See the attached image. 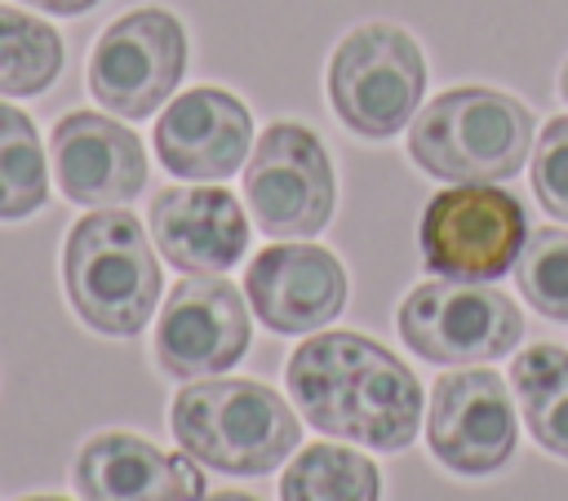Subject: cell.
<instances>
[{"mask_svg": "<svg viewBox=\"0 0 568 501\" xmlns=\"http://www.w3.org/2000/svg\"><path fill=\"white\" fill-rule=\"evenodd\" d=\"M280 501H382V470L355 448L302 443L280 474Z\"/></svg>", "mask_w": 568, "mask_h": 501, "instance_id": "cell-18", "label": "cell"}, {"mask_svg": "<svg viewBox=\"0 0 568 501\" xmlns=\"http://www.w3.org/2000/svg\"><path fill=\"white\" fill-rule=\"evenodd\" d=\"M18 4H27V9H40V13H49V18H80V13L98 9L102 0H18Z\"/></svg>", "mask_w": 568, "mask_h": 501, "instance_id": "cell-23", "label": "cell"}, {"mask_svg": "<svg viewBox=\"0 0 568 501\" xmlns=\"http://www.w3.org/2000/svg\"><path fill=\"white\" fill-rule=\"evenodd\" d=\"M515 288L537 315L568 324V231L564 226L528 231L524 253L515 262Z\"/></svg>", "mask_w": 568, "mask_h": 501, "instance_id": "cell-21", "label": "cell"}, {"mask_svg": "<svg viewBox=\"0 0 568 501\" xmlns=\"http://www.w3.org/2000/svg\"><path fill=\"white\" fill-rule=\"evenodd\" d=\"M80 501H200L204 474L191 452H164L133 430H98L71 461Z\"/></svg>", "mask_w": 568, "mask_h": 501, "instance_id": "cell-16", "label": "cell"}, {"mask_svg": "<svg viewBox=\"0 0 568 501\" xmlns=\"http://www.w3.org/2000/svg\"><path fill=\"white\" fill-rule=\"evenodd\" d=\"M244 204L271 239H311L333 222L337 168L311 124L275 120L244 160Z\"/></svg>", "mask_w": 568, "mask_h": 501, "instance_id": "cell-9", "label": "cell"}, {"mask_svg": "<svg viewBox=\"0 0 568 501\" xmlns=\"http://www.w3.org/2000/svg\"><path fill=\"white\" fill-rule=\"evenodd\" d=\"M510 386L528 434L559 461H568V350L537 341L510 359Z\"/></svg>", "mask_w": 568, "mask_h": 501, "instance_id": "cell-17", "label": "cell"}, {"mask_svg": "<svg viewBox=\"0 0 568 501\" xmlns=\"http://www.w3.org/2000/svg\"><path fill=\"white\" fill-rule=\"evenodd\" d=\"M160 257L182 275H226L248 253V213L217 182L160 186L146 204Z\"/></svg>", "mask_w": 568, "mask_h": 501, "instance_id": "cell-15", "label": "cell"}, {"mask_svg": "<svg viewBox=\"0 0 568 501\" xmlns=\"http://www.w3.org/2000/svg\"><path fill=\"white\" fill-rule=\"evenodd\" d=\"M151 146L173 177L222 182L235 168H244L253 151V111L231 89L195 84L160 106Z\"/></svg>", "mask_w": 568, "mask_h": 501, "instance_id": "cell-14", "label": "cell"}, {"mask_svg": "<svg viewBox=\"0 0 568 501\" xmlns=\"http://www.w3.org/2000/svg\"><path fill=\"white\" fill-rule=\"evenodd\" d=\"M49 200V151L36 120L0 98V222H27Z\"/></svg>", "mask_w": 568, "mask_h": 501, "instance_id": "cell-20", "label": "cell"}, {"mask_svg": "<svg viewBox=\"0 0 568 501\" xmlns=\"http://www.w3.org/2000/svg\"><path fill=\"white\" fill-rule=\"evenodd\" d=\"M426 443L435 461L453 474L466 479L497 474L519 448V417L510 386L484 364L444 372L430 390Z\"/></svg>", "mask_w": 568, "mask_h": 501, "instance_id": "cell-11", "label": "cell"}, {"mask_svg": "<svg viewBox=\"0 0 568 501\" xmlns=\"http://www.w3.org/2000/svg\"><path fill=\"white\" fill-rule=\"evenodd\" d=\"M537 142L532 111L501 89L457 84L435 93L408 124V160L435 182H506Z\"/></svg>", "mask_w": 568, "mask_h": 501, "instance_id": "cell-4", "label": "cell"}, {"mask_svg": "<svg viewBox=\"0 0 568 501\" xmlns=\"http://www.w3.org/2000/svg\"><path fill=\"white\" fill-rule=\"evenodd\" d=\"M555 84H559V98H564V102H568V58H564V62H559V80H555Z\"/></svg>", "mask_w": 568, "mask_h": 501, "instance_id": "cell-25", "label": "cell"}, {"mask_svg": "<svg viewBox=\"0 0 568 501\" xmlns=\"http://www.w3.org/2000/svg\"><path fill=\"white\" fill-rule=\"evenodd\" d=\"M248 310L280 337H306L346 310L351 275L342 257L311 239H280L244 270Z\"/></svg>", "mask_w": 568, "mask_h": 501, "instance_id": "cell-12", "label": "cell"}, {"mask_svg": "<svg viewBox=\"0 0 568 501\" xmlns=\"http://www.w3.org/2000/svg\"><path fill=\"white\" fill-rule=\"evenodd\" d=\"M528 182H532V195L537 204L568 222V115H550L532 142V155H528Z\"/></svg>", "mask_w": 568, "mask_h": 501, "instance_id": "cell-22", "label": "cell"}, {"mask_svg": "<svg viewBox=\"0 0 568 501\" xmlns=\"http://www.w3.org/2000/svg\"><path fill=\"white\" fill-rule=\"evenodd\" d=\"M528 239V213L501 182H448L417 222L422 266L439 279L493 284L515 270Z\"/></svg>", "mask_w": 568, "mask_h": 501, "instance_id": "cell-6", "label": "cell"}, {"mask_svg": "<svg viewBox=\"0 0 568 501\" xmlns=\"http://www.w3.org/2000/svg\"><path fill=\"white\" fill-rule=\"evenodd\" d=\"M169 430L200 466L235 479L271 474L302 443V412L257 377H200L169 403Z\"/></svg>", "mask_w": 568, "mask_h": 501, "instance_id": "cell-2", "label": "cell"}, {"mask_svg": "<svg viewBox=\"0 0 568 501\" xmlns=\"http://www.w3.org/2000/svg\"><path fill=\"white\" fill-rule=\"evenodd\" d=\"M67 62L58 27L27 4H0V98L44 93Z\"/></svg>", "mask_w": 568, "mask_h": 501, "instance_id": "cell-19", "label": "cell"}, {"mask_svg": "<svg viewBox=\"0 0 568 501\" xmlns=\"http://www.w3.org/2000/svg\"><path fill=\"white\" fill-rule=\"evenodd\" d=\"M186 62V22L164 4H138L98 31L84 62V84L111 115L146 120L160 115V106L178 93Z\"/></svg>", "mask_w": 568, "mask_h": 501, "instance_id": "cell-7", "label": "cell"}, {"mask_svg": "<svg viewBox=\"0 0 568 501\" xmlns=\"http://www.w3.org/2000/svg\"><path fill=\"white\" fill-rule=\"evenodd\" d=\"M324 93L337 124L364 142H386L413 124L426 98V53L399 22L351 27L324 67Z\"/></svg>", "mask_w": 568, "mask_h": 501, "instance_id": "cell-5", "label": "cell"}, {"mask_svg": "<svg viewBox=\"0 0 568 501\" xmlns=\"http://www.w3.org/2000/svg\"><path fill=\"white\" fill-rule=\"evenodd\" d=\"M49 173L67 204L115 208L146 186V146L111 111H67L49 133Z\"/></svg>", "mask_w": 568, "mask_h": 501, "instance_id": "cell-13", "label": "cell"}, {"mask_svg": "<svg viewBox=\"0 0 568 501\" xmlns=\"http://www.w3.org/2000/svg\"><path fill=\"white\" fill-rule=\"evenodd\" d=\"M200 501H257V497H248V492H204Z\"/></svg>", "mask_w": 568, "mask_h": 501, "instance_id": "cell-24", "label": "cell"}, {"mask_svg": "<svg viewBox=\"0 0 568 501\" xmlns=\"http://www.w3.org/2000/svg\"><path fill=\"white\" fill-rule=\"evenodd\" d=\"M293 408L328 439L404 452L422 426V381L382 341L355 328L311 333L284 364Z\"/></svg>", "mask_w": 568, "mask_h": 501, "instance_id": "cell-1", "label": "cell"}, {"mask_svg": "<svg viewBox=\"0 0 568 501\" xmlns=\"http://www.w3.org/2000/svg\"><path fill=\"white\" fill-rule=\"evenodd\" d=\"M18 501H71V497H58V492H36V497H18Z\"/></svg>", "mask_w": 568, "mask_h": 501, "instance_id": "cell-26", "label": "cell"}, {"mask_svg": "<svg viewBox=\"0 0 568 501\" xmlns=\"http://www.w3.org/2000/svg\"><path fill=\"white\" fill-rule=\"evenodd\" d=\"M62 293L102 337H138L160 306V257L146 226L115 208H84L62 239Z\"/></svg>", "mask_w": 568, "mask_h": 501, "instance_id": "cell-3", "label": "cell"}, {"mask_svg": "<svg viewBox=\"0 0 568 501\" xmlns=\"http://www.w3.org/2000/svg\"><path fill=\"white\" fill-rule=\"evenodd\" d=\"M399 341L439 368H475L506 359L524 337V315L515 297L493 284L470 279H426L395 306Z\"/></svg>", "mask_w": 568, "mask_h": 501, "instance_id": "cell-8", "label": "cell"}, {"mask_svg": "<svg viewBox=\"0 0 568 501\" xmlns=\"http://www.w3.org/2000/svg\"><path fill=\"white\" fill-rule=\"evenodd\" d=\"M248 297L222 275H186L160 306L151 359L173 381H200L231 372L248 355Z\"/></svg>", "mask_w": 568, "mask_h": 501, "instance_id": "cell-10", "label": "cell"}]
</instances>
